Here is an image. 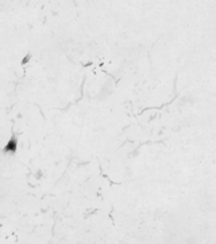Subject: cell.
<instances>
[{
  "instance_id": "obj_1",
  "label": "cell",
  "mask_w": 216,
  "mask_h": 244,
  "mask_svg": "<svg viewBox=\"0 0 216 244\" xmlns=\"http://www.w3.org/2000/svg\"><path fill=\"white\" fill-rule=\"evenodd\" d=\"M16 147H18L16 138H11V140L8 141V144H7V147L4 148V151L6 152H15L16 151Z\"/></svg>"
}]
</instances>
